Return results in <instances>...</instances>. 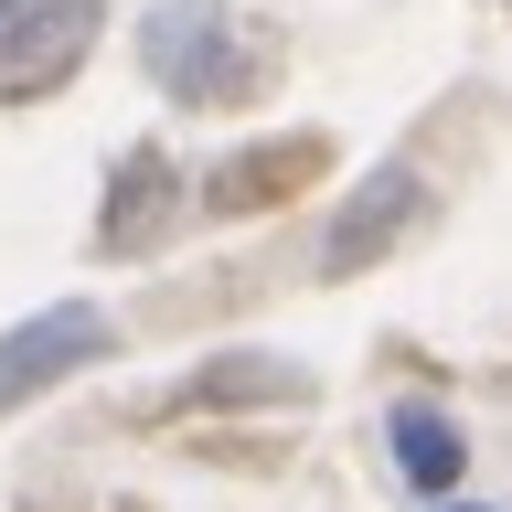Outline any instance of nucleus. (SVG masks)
I'll return each instance as SVG.
<instances>
[{"label":"nucleus","mask_w":512,"mask_h":512,"mask_svg":"<svg viewBox=\"0 0 512 512\" xmlns=\"http://www.w3.org/2000/svg\"><path fill=\"white\" fill-rule=\"evenodd\" d=\"M395 470H406V491H448L470 470V448H459V427L438 406H395Z\"/></svg>","instance_id":"nucleus-4"},{"label":"nucleus","mask_w":512,"mask_h":512,"mask_svg":"<svg viewBox=\"0 0 512 512\" xmlns=\"http://www.w3.org/2000/svg\"><path fill=\"white\" fill-rule=\"evenodd\" d=\"M96 352H107V310L96 299H64V310H32L22 331H0V416L22 395H43V384H64L75 363H96Z\"/></svg>","instance_id":"nucleus-2"},{"label":"nucleus","mask_w":512,"mask_h":512,"mask_svg":"<svg viewBox=\"0 0 512 512\" xmlns=\"http://www.w3.org/2000/svg\"><path fill=\"white\" fill-rule=\"evenodd\" d=\"M416 214H427V182H416V171H374V182H363L342 214H331V235H320V267H331V278H363V267H374V256L395 246Z\"/></svg>","instance_id":"nucleus-3"},{"label":"nucleus","mask_w":512,"mask_h":512,"mask_svg":"<svg viewBox=\"0 0 512 512\" xmlns=\"http://www.w3.org/2000/svg\"><path fill=\"white\" fill-rule=\"evenodd\" d=\"M96 0H0V107L54 96L75 64L96 54Z\"/></svg>","instance_id":"nucleus-1"},{"label":"nucleus","mask_w":512,"mask_h":512,"mask_svg":"<svg viewBox=\"0 0 512 512\" xmlns=\"http://www.w3.org/2000/svg\"><path fill=\"white\" fill-rule=\"evenodd\" d=\"M448 512H470V502H448Z\"/></svg>","instance_id":"nucleus-5"}]
</instances>
